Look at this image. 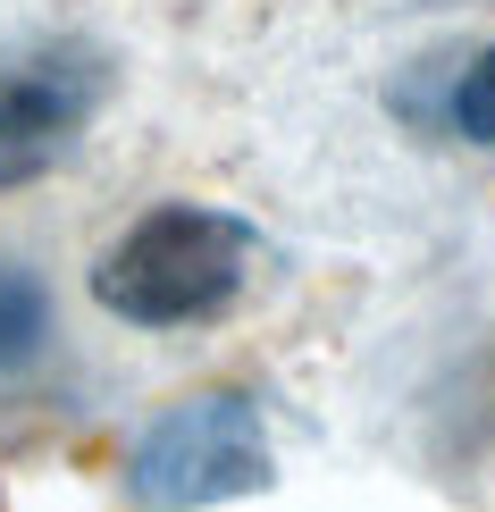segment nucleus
Here are the masks:
<instances>
[{"label":"nucleus","instance_id":"1","mask_svg":"<svg viewBox=\"0 0 495 512\" xmlns=\"http://www.w3.org/2000/svg\"><path fill=\"white\" fill-rule=\"evenodd\" d=\"M252 277V227L202 202H160L101 252L93 303L126 328H202Z\"/></svg>","mask_w":495,"mask_h":512},{"label":"nucleus","instance_id":"2","mask_svg":"<svg viewBox=\"0 0 495 512\" xmlns=\"http://www.w3.org/2000/svg\"><path fill=\"white\" fill-rule=\"evenodd\" d=\"M269 487V429H261V403L210 387L185 395L126 445V496L143 512H202L227 496H252Z\"/></svg>","mask_w":495,"mask_h":512},{"label":"nucleus","instance_id":"3","mask_svg":"<svg viewBox=\"0 0 495 512\" xmlns=\"http://www.w3.org/2000/svg\"><path fill=\"white\" fill-rule=\"evenodd\" d=\"M110 101V59L76 34H42L0 51V194L51 177L76 135Z\"/></svg>","mask_w":495,"mask_h":512},{"label":"nucleus","instance_id":"4","mask_svg":"<svg viewBox=\"0 0 495 512\" xmlns=\"http://www.w3.org/2000/svg\"><path fill=\"white\" fill-rule=\"evenodd\" d=\"M51 345V286L26 261H0V387L26 378Z\"/></svg>","mask_w":495,"mask_h":512},{"label":"nucleus","instance_id":"5","mask_svg":"<svg viewBox=\"0 0 495 512\" xmlns=\"http://www.w3.org/2000/svg\"><path fill=\"white\" fill-rule=\"evenodd\" d=\"M454 126H462L470 143H495V42L470 59L462 84H454Z\"/></svg>","mask_w":495,"mask_h":512}]
</instances>
